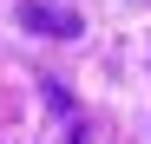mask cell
<instances>
[{"mask_svg": "<svg viewBox=\"0 0 151 144\" xmlns=\"http://www.w3.org/2000/svg\"><path fill=\"white\" fill-rule=\"evenodd\" d=\"M13 20H20L27 33H40V39H79V33H86V20L72 13V7H53V0H20Z\"/></svg>", "mask_w": 151, "mask_h": 144, "instance_id": "cell-1", "label": "cell"}, {"mask_svg": "<svg viewBox=\"0 0 151 144\" xmlns=\"http://www.w3.org/2000/svg\"><path fill=\"white\" fill-rule=\"evenodd\" d=\"M46 105H53V111H59V118H72V98H66V92H59V85H53V79H46Z\"/></svg>", "mask_w": 151, "mask_h": 144, "instance_id": "cell-2", "label": "cell"}]
</instances>
